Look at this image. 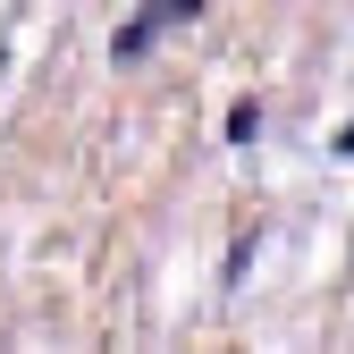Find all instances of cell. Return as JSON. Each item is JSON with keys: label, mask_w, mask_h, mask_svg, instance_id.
Segmentation results:
<instances>
[{"label": "cell", "mask_w": 354, "mask_h": 354, "mask_svg": "<svg viewBox=\"0 0 354 354\" xmlns=\"http://www.w3.org/2000/svg\"><path fill=\"white\" fill-rule=\"evenodd\" d=\"M110 51H118V59H144V51H152V17H136V26L110 42Z\"/></svg>", "instance_id": "6da1fadb"}]
</instances>
